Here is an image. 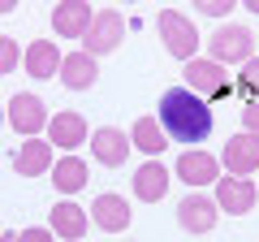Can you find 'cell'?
Wrapping results in <instances>:
<instances>
[{
	"label": "cell",
	"instance_id": "obj_1",
	"mask_svg": "<svg viewBox=\"0 0 259 242\" xmlns=\"http://www.w3.org/2000/svg\"><path fill=\"white\" fill-rule=\"evenodd\" d=\"M160 126H164V134L173 143H203L207 134H212L216 117H212V104L199 100L194 91H186V87H168L164 95H160Z\"/></svg>",
	"mask_w": 259,
	"mask_h": 242
},
{
	"label": "cell",
	"instance_id": "obj_2",
	"mask_svg": "<svg viewBox=\"0 0 259 242\" xmlns=\"http://www.w3.org/2000/svg\"><path fill=\"white\" fill-rule=\"evenodd\" d=\"M182 87L186 91H194L199 100H229L233 95V83L229 74H225V65H216L212 56H194V61H186L182 65Z\"/></svg>",
	"mask_w": 259,
	"mask_h": 242
},
{
	"label": "cell",
	"instance_id": "obj_3",
	"mask_svg": "<svg viewBox=\"0 0 259 242\" xmlns=\"http://www.w3.org/2000/svg\"><path fill=\"white\" fill-rule=\"evenodd\" d=\"M156 30H160V39H164V52L177 56L182 65L199 56V30H194V22L186 18V13L164 9V13L156 18Z\"/></svg>",
	"mask_w": 259,
	"mask_h": 242
},
{
	"label": "cell",
	"instance_id": "obj_4",
	"mask_svg": "<svg viewBox=\"0 0 259 242\" xmlns=\"http://www.w3.org/2000/svg\"><path fill=\"white\" fill-rule=\"evenodd\" d=\"M207 56H212L216 65H246L250 56H255V35L246 26H216L212 39H207Z\"/></svg>",
	"mask_w": 259,
	"mask_h": 242
},
{
	"label": "cell",
	"instance_id": "obj_5",
	"mask_svg": "<svg viewBox=\"0 0 259 242\" xmlns=\"http://www.w3.org/2000/svg\"><path fill=\"white\" fill-rule=\"evenodd\" d=\"M121 39H125V18H121L117 9H100L95 22L87 26V35H82V52H91L95 61H100V56L117 52Z\"/></svg>",
	"mask_w": 259,
	"mask_h": 242
},
{
	"label": "cell",
	"instance_id": "obj_6",
	"mask_svg": "<svg viewBox=\"0 0 259 242\" xmlns=\"http://www.w3.org/2000/svg\"><path fill=\"white\" fill-rule=\"evenodd\" d=\"M48 117H52L48 104L39 100V95H26V91H18L9 100V108H5V121H9L22 139H39V134L48 130Z\"/></svg>",
	"mask_w": 259,
	"mask_h": 242
},
{
	"label": "cell",
	"instance_id": "obj_7",
	"mask_svg": "<svg viewBox=\"0 0 259 242\" xmlns=\"http://www.w3.org/2000/svg\"><path fill=\"white\" fill-rule=\"evenodd\" d=\"M173 173L182 177L190 190L216 186V182H221V156H212V151H203V147H186L182 156H177Z\"/></svg>",
	"mask_w": 259,
	"mask_h": 242
},
{
	"label": "cell",
	"instance_id": "obj_8",
	"mask_svg": "<svg viewBox=\"0 0 259 242\" xmlns=\"http://www.w3.org/2000/svg\"><path fill=\"white\" fill-rule=\"evenodd\" d=\"M216 221H221V208H216V199H207L203 190H190V195L177 204V225H182L186 233H212Z\"/></svg>",
	"mask_w": 259,
	"mask_h": 242
},
{
	"label": "cell",
	"instance_id": "obj_9",
	"mask_svg": "<svg viewBox=\"0 0 259 242\" xmlns=\"http://www.w3.org/2000/svg\"><path fill=\"white\" fill-rule=\"evenodd\" d=\"M48 143L52 147H61V151H74V147H82V143H91V126H87V117L82 112H52L48 117Z\"/></svg>",
	"mask_w": 259,
	"mask_h": 242
},
{
	"label": "cell",
	"instance_id": "obj_10",
	"mask_svg": "<svg viewBox=\"0 0 259 242\" xmlns=\"http://www.w3.org/2000/svg\"><path fill=\"white\" fill-rule=\"evenodd\" d=\"M48 229H52L56 238H65V242H78V238H87V229H91V212L78 208L74 199H56L52 212H48Z\"/></svg>",
	"mask_w": 259,
	"mask_h": 242
},
{
	"label": "cell",
	"instance_id": "obj_11",
	"mask_svg": "<svg viewBox=\"0 0 259 242\" xmlns=\"http://www.w3.org/2000/svg\"><path fill=\"white\" fill-rule=\"evenodd\" d=\"M255 199H259V186L250 177H221L216 182V208L229 216H246L255 208Z\"/></svg>",
	"mask_w": 259,
	"mask_h": 242
},
{
	"label": "cell",
	"instance_id": "obj_12",
	"mask_svg": "<svg viewBox=\"0 0 259 242\" xmlns=\"http://www.w3.org/2000/svg\"><path fill=\"white\" fill-rule=\"evenodd\" d=\"M130 134L125 130H117V126H100V130L91 134V151H95V165H104V169H121L130 160Z\"/></svg>",
	"mask_w": 259,
	"mask_h": 242
},
{
	"label": "cell",
	"instance_id": "obj_13",
	"mask_svg": "<svg viewBox=\"0 0 259 242\" xmlns=\"http://www.w3.org/2000/svg\"><path fill=\"white\" fill-rule=\"evenodd\" d=\"M91 22H95L91 0H61V5L52 9V30L61 39H82Z\"/></svg>",
	"mask_w": 259,
	"mask_h": 242
},
{
	"label": "cell",
	"instance_id": "obj_14",
	"mask_svg": "<svg viewBox=\"0 0 259 242\" xmlns=\"http://www.w3.org/2000/svg\"><path fill=\"white\" fill-rule=\"evenodd\" d=\"M221 169H229V177H250L259 173V139L250 134H233L221 151Z\"/></svg>",
	"mask_w": 259,
	"mask_h": 242
},
{
	"label": "cell",
	"instance_id": "obj_15",
	"mask_svg": "<svg viewBox=\"0 0 259 242\" xmlns=\"http://www.w3.org/2000/svg\"><path fill=\"white\" fill-rule=\"evenodd\" d=\"M168 182H173V173L164 169V160H143L134 169V199L139 204H160L168 195Z\"/></svg>",
	"mask_w": 259,
	"mask_h": 242
},
{
	"label": "cell",
	"instance_id": "obj_16",
	"mask_svg": "<svg viewBox=\"0 0 259 242\" xmlns=\"http://www.w3.org/2000/svg\"><path fill=\"white\" fill-rule=\"evenodd\" d=\"M87 212L95 216V229L104 233H121L130 229V221H134V212H130V199L125 195H95V208H87Z\"/></svg>",
	"mask_w": 259,
	"mask_h": 242
},
{
	"label": "cell",
	"instance_id": "obj_17",
	"mask_svg": "<svg viewBox=\"0 0 259 242\" xmlns=\"http://www.w3.org/2000/svg\"><path fill=\"white\" fill-rule=\"evenodd\" d=\"M61 78L69 91H91L95 87V78H100V61H95L91 52H69V56H61Z\"/></svg>",
	"mask_w": 259,
	"mask_h": 242
},
{
	"label": "cell",
	"instance_id": "obj_18",
	"mask_svg": "<svg viewBox=\"0 0 259 242\" xmlns=\"http://www.w3.org/2000/svg\"><path fill=\"white\" fill-rule=\"evenodd\" d=\"M52 143L48 139H26L18 147V156H13V169H18V177H44V173H52Z\"/></svg>",
	"mask_w": 259,
	"mask_h": 242
},
{
	"label": "cell",
	"instance_id": "obj_19",
	"mask_svg": "<svg viewBox=\"0 0 259 242\" xmlns=\"http://www.w3.org/2000/svg\"><path fill=\"white\" fill-rule=\"evenodd\" d=\"M22 61H26V74L30 78H56V74H61V48H56L52 39H35V44H26Z\"/></svg>",
	"mask_w": 259,
	"mask_h": 242
},
{
	"label": "cell",
	"instance_id": "obj_20",
	"mask_svg": "<svg viewBox=\"0 0 259 242\" xmlns=\"http://www.w3.org/2000/svg\"><path fill=\"white\" fill-rule=\"evenodd\" d=\"M87 173H91V169H87V160L74 156V151H65V156L52 165V186L61 190V195H78V190L87 186Z\"/></svg>",
	"mask_w": 259,
	"mask_h": 242
},
{
	"label": "cell",
	"instance_id": "obj_21",
	"mask_svg": "<svg viewBox=\"0 0 259 242\" xmlns=\"http://www.w3.org/2000/svg\"><path fill=\"white\" fill-rule=\"evenodd\" d=\"M164 139H168V134H164V126H160L156 117H139V121H134V130H130V143H134L147 160H160V156H164V147H168Z\"/></svg>",
	"mask_w": 259,
	"mask_h": 242
},
{
	"label": "cell",
	"instance_id": "obj_22",
	"mask_svg": "<svg viewBox=\"0 0 259 242\" xmlns=\"http://www.w3.org/2000/svg\"><path fill=\"white\" fill-rule=\"evenodd\" d=\"M233 91L246 95V100H259V61H255V56L242 65V74H238V83H233Z\"/></svg>",
	"mask_w": 259,
	"mask_h": 242
},
{
	"label": "cell",
	"instance_id": "obj_23",
	"mask_svg": "<svg viewBox=\"0 0 259 242\" xmlns=\"http://www.w3.org/2000/svg\"><path fill=\"white\" fill-rule=\"evenodd\" d=\"M18 65H22V48H18V39H13V35H0V78L13 74Z\"/></svg>",
	"mask_w": 259,
	"mask_h": 242
},
{
	"label": "cell",
	"instance_id": "obj_24",
	"mask_svg": "<svg viewBox=\"0 0 259 242\" xmlns=\"http://www.w3.org/2000/svg\"><path fill=\"white\" fill-rule=\"evenodd\" d=\"M233 5H238V0H194V9L203 13V18H229Z\"/></svg>",
	"mask_w": 259,
	"mask_h": 242
},
{
	"label": "cell",
	"instance_id": "obj_25",
	"mask_svg": "<svg viewBox=\"0 0 259 242\" xmlns=\"http://www.w3.org/2000/svg\"><path fill=\"white\" fill-rule=\"evenodd\" d=\"M242 134L259 139V100H246V104H242Z\"/></svg>",
	"mask_w": 259,
	"mask_h": 242
},
{
	"label": "cell",
	"instance_id": "obj_26",
	"mask_svg": "<svg viewBox=\"0 0 259 242\" xmlns=\"http://www.w3.org/2000/svg\"><path fill=\"white\" fill-rule=\"evenodd\" d=\"M18 242H56V233L48 229V225H30V229L18 233Z\"/></svg>",
	"mask_w": 259,
	"mask_h": 242
},
{
	"label": "cell",
	"instance_id": "obj_27",
	"mask_svg": "<svg viewBox=\"0 0 259 242\" xmlns=\"http://www.w3.org/2000/svg\"><path fill=\"white\" fill-rule=\"evenodd\" d=\"M18 9V0H0V13H13Z\"/></svg>",
	"mask_w": 259,
	"mask_h": 242
},
{
	"label": "cell",
	"instance_id": "obj_28",
	"mask_svg": "<svg viewBox=\"0 0 259 242\" xmlns=\"http://www.w3.org/2000/svg\"><path fill=\"white\" fill-rule=\"evenodd\" d=\"M0 242H18V233H5V229H0Z\"/></svg>",
	"mask_w": 259,
	"mask_h": 242
},
{
	"label": "cell",
	"instance_id": "obj_29",
	"mask_svg": "<svg viewBox=\"0 0 259 242\" xmlns=\"http://www.w3.org/2000/svg\"><path fill=\"white\" fill-rule=\"evenodd\" d=\"M242 5H246V9H250V13H259V0H242Z\"/></svg>",
	"mask_w": 259,
	"mask_h": 242
},
{
	"label": "cell",
	"instance_id": "obj_30",
	"mask_svg": "<svg viewBox=\"0 0 259 242\" xmlns=\"http://www.w3.org/2000/svg\"><path fill=\"white\" fill-rule=\"evenodd\" d=\"M121 5H139V0H121Z\"/></svg>",
	"mask_w": 259,
	"mask_h": 242
},
{
	"label": "cell",
	"instance_id": "obj_31",
	"mask_svg": "<svg viewBox=\"0 0 259 242\" xmlns=\"http://www.w3.org/2000/svg\"><path fill=\"white\" fill-rule=\"evenodd\" d=\"M0 126H5V108H0Z\"/></svg>",
	"mask_w": 259,
	"mask_h": 242
},
{
	"label": "cell",
	"instance_id": "obj_32",
	"mask_svg": "<svg viewBox=\"0 0 259 242\" xmlns=\"http://www.w3.org/2000/svg\"><path fill=\"white\" fill-rule=\"evenodd\" d=\"M130 242H134V238H130Z\"/></svg>",
	"mask_w": 259,
	"mask_h": 242
}]
</instances>
